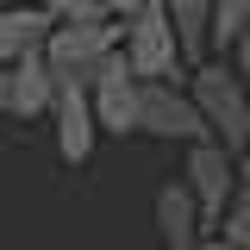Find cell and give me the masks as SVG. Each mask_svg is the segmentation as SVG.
I'll list each match as a JSON object with an SVG mask.
<instances>
[{
  "mask_svg": "<svg viewBox=\"0 0 250 250\" xmlns=\"http://www.w3.org/2000/svg\"><path fill=\"white\" fill-rule=\"evenodd\" d=\"M188 100L200 106L213 144H225L231 156L250 150V94H244L238 69H231L225 57H200L194 69H188Z\"/></svg>",
  "mask_w": 250,
  "mask_h": 250,
  "instance_id": "1",
  "label": "cell"
},
{
  "mask_svg": "<svg viewBox=\"0 0 250 250\" xmlns=\"http://www.w3.org/2000/svg\"><path fill=\"white\" fill-rule=\"evenodd\" d=\"M119 57L138 82H163V75H188L182 50H175V25L163 13V0H144L138 13L119 19Z\"/></svg>",
  "mask_w": 250,
  "mask_h": 250,
  "instance_id": "2",
  "label": "cell"
},
{
  "mask_svg": "<svg viewBox=\"0 0 250 250\" xmlns=\"http://www.w3.org/2000/svg\"><path fill=\"white\" fill-rule=\"evenodd\" d=\"M106 50H119V19H57L38 44V57L57 82H82Z\"/></svg>",
  "mask_w": 250,
  "mask_h": 250,
  "instance_id": "3",
  "label": "cell"
},
{
  "mask_svg": "<svg viewBox=\"0 0 250 250\" xmlns=\"http://www.w3.org/2000/svg\"><path fill=\"white\" fill-rule=\"evenodd\" d=\"M138 138H163V144H194V138H207L200 106L188 100V75L138 82Z\"/></svg>",
  "mask_w": 250,
  "mask_h": 250,
  "instance_id": "4",
  "label": "cell"
},
{
  "mask_svg": "<svg viewBox=\"0 0 250 250\" xmlns=\"http://www.w3.org/2000/svg\"><path fill=\"white\" fill-rule=\"evenodd\" d=\"M182 150H188L182 188L194 194V207H200V225L219 231V213H225L231 194H238V156L225 150V144H213V138H194V144H182Z\"/></svg>",
  "mask_w": 250,
  "mask_h": 250,
  "instance_id": "5",
  "label": "cell"
},
{
  "mask_svg": "<svg viewBox=\"0 0 250 250\" xmlns=\"http://www.w3.org/2000/svg\"><path fill=\"white\" fill-rule=\"evenodd\" d=\"M82 88H88L94 125L106 138H138V75L125 69L119 50H106V57L94 62L88 75H82Z\"/></svg>",
  "mask_w": 250,
  "mask_h": 250,
  "instance_id": "6",
  "label": "cell"
},
{
  "mask_svg": "<svg viewBox=\"0 0 250 250\" xmlns=\"http://www.w3.org/2000/svg\"><path fill=\"white\" fill-rule=\"evenodd\" d=\"M50 131H57V156L69 169H82L100 144V125H94V106H88V88L82 82H57V100H50Z\"/></svg>",
  "mask_w": 250,
  "mask_h": 250,
  "instance_id": "7",
  "label": "cell"
},
{
  "mask_svg": "<svg viewBox=\"0 0 250 250\" xmlns=\"http://www.w3.org/2000/svg\"><path fill=\"white\" fill-rule=\"evenodd\" d=\"M57 100V75L31 50L19 62H0V119H44Z\"/></svg>",
  "mask_w": 250,
  "mask_h": 250,
  "instance_id": "8",
  "label": "cell"
},
{
  "mask_svg": "<svg viewBox=\"0 0 250 250\" xmlns=\"http://www.w3.org/2000/svg\"><path fill=\"white\" fill-rule=\"evenodd\" d=\"M156 231H163L169 250H194L200 238H207L200 207H194V194H188L182 182H163V188H156Z\"/></svg>",
  "mask_w": 250,
  "mask_h": 250,
  "instance_id": "9",
  "label": "cell"
},
{
  "mask_svg": "<svg viewBox=\"0 0 250 250\" xmlns=\"http://www.w3.org/2000/svg\"><path fill=\"white\" fill-rule=\"evenodd\" d=\"M50 25H57V13H44V6H31V0L0 6V62L31 57V50L44 44V31H50Z\"/></svg>",
  "mask_w": 250,
  "mask_h": 250,
  "instance_id": "10",
  "label": "cell"
},
{
  "mask_svg": "<svg viewBox=\"0 0 250 250\" xmlns=\"http://www.w3.org/2000/svg\"><path fill=\"white\" fill-rule=\"evenodd\" d=\"M163 13H169V25H175V50H182V62L194 69V62L207 57V19H213V0H163Z\"/></svg>",
  "mask_w": 250,
  "mask_h": 250,
  "instance_id": "11",
  "label": "cell"
},
{
  "mask_svg": "<svg viewBox=\"0 0 250 250\" xmlns=\"http://www.w3.org/2000/svg\"><path fill=\"white\" fill-rule=\"evenodd\" d=\"M250 25V0H213V19H207V57H225L238 44V31Z\"/></svg>",
  "mask_w": 250,
  "mask_h": 250,
  "instance_id": "12",
  "label": "cell"
},
{
  "mask_svg": "<svg viewBox=\"0 0 250 250\" xmlns=\"http://www.w3.org/2000/svg\"><path fill=\"white\" fill-rule=\"evenodd\" d=\"M219 238H231L238 250H250V194H244V188H238V194H231V207L219 213Z\"/></svg>",
  "mask_w": 250,
  "mask_h": 250,
  "instance_id": "13",
  "label": "cell"
},
{
  "mask_svg": "<svg viewBox=\"0 0 250 250\" xmlns=\"http://www.w3.org/2000/svg\"><path fill=\"white\" fill-rule=\"evenodd\" d=\"M225 62H231V69H238V82H244V94H250V25L238 31V44H231V50H225Z\"/></svg>",
  "mask_w": 250,
  "mask_h": 250,
  "instance_id": "14",
  "label": "cell"
},
{
  "mask_svg": "<svg viewBox=\"0 0 250 250\" xmlns=\"http://www.w3.org/2000/svg\"><path fill=\"white\" fill-rule=\"evenodd\" d=\"M100 6H106V13H113V19H125V13H138V6H144V0H100Z\"/></svg>",
  "mask_w": 250,
  "mask_h": 250,
  "instance_id": "15",
  "label": "cell"
},
{
  "mask_svg": "<svg viewBox=\"0 0 250 250\" xmlns=\"http://www.w3.org/2000/svg\"><path fill=\"white\" fill-rule=\"evenodd\" d=\"M194 250H238V244H231V238H219V231H207V238H200Z\"/></svg>",
  "mask_w": 250,
  "mask_h": 250,
  "instance_id": "16",
  "label": "cell"
},
{
  "mask_svg": "<svg viewBox=\"0 0 250 250\" xmlns=\"http://www.w3.org/2000/svg\"><path fill=\"white\" fill-rule=\"evenodd\" d=\"M0 6H13V0H0Z\"/></svg>",
  "mask_w": 250,
  "mask_h": 250,
  "instance_id": "17",
  "label": "cell"
}]
</instances>
